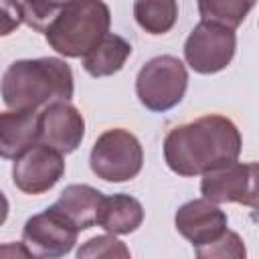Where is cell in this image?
<instances>
[{
    "label": "cell",
    "instance_id": "obj_1",
    "mask_svg": "<svg viewBox=\"0 0 259 259\" xmlns=\"http://www.w3.org/2000/svg\"><path fill=\"white\" fill-rule=\"evenodd\" d=\"M241 154V134L225 115H202L168 132L164 140L166 166L178 176H200L235 162Z\"/></svg>",
    "mask_w": 259,
    "mask_h": 259
},
{
    "label": "cell",
    "instance_id": "obj_2",
    "mask_svg": "<svg viewBox=\"0 0 259 259\" xmlns=\"http://www.w3.org/2000/svg\"><path fill=\"white\" fill-rule=\"evenodd\" d=\"M0 95L10 109H38L73 97V71L57 57L14 61L0 83Z\"/></svg>",
    "mask_w": 259,
    "mask_h": 259
},
{
    "label": "cell",
    "instance_id": "obj_3",
    "mask_svg": "<svg viewBox=\"0 0 259 259\" xmlns=\"http://www.w3.org/2000/svg\"><path fill=\"white\" fill-rule=\"evenodd\" d=\"M109 24L111 12L103 0H63L42 34L59 55L79 59L109 32Z\"/></svg>",
    "mask_w": 259,
    "mask_h": 259
},
{
    "label": "cell",
    "instance_id": "obj_4",
    "mask_svg": "<svg viewBox=\"0 0 259 259\" xmlns=\"http://www.w3.org/2000/svg\"><path fill=\"white\" fill-rule=\"evenodd\" d=\"M188 87V73L180 59L160 55L150 59L136 77V95L150 111H168L176 107Z\"/></svg>",
    "mask_w": 259,
    "mask_h": 259
},
{
    "label": "cell",
    "instance_id": "obj_5",
    "mask_svg": "<svg viewBox=\"0 0 259 259\" xmlns=\"http://www.w3.org/2000/svg\"><path fill=\"white\" fill-rule=\"evenodd\" d=\"M144 150L140 140L121 127L103 132L89 154L93 174L105 182H125L140 174Z\"/></svg>",
    "mask_w": 259,
    "mask_h": 259
},
{
    "label": "cell",
    "instance_id": "obj_6",
    "mask_svg": "<svg viewBox=\"0 0 259 259\" xmlns=\"http://www.w3.org/2000/svg\"><path fill=\"white\" fill-rule=\"evenodd\" d=\"M235 28L200 20L184 42V59L192 71L200 75H212L229 67L235 57Z\"/></svg>",
    "mask_w": 259,
    "mask_h": 259
},
{
    "label": "cell",
    "instance_id": "obj_7",
    "mask_svg": "<svg viewBox=\"0 0 259 259\" xmlns=\"http://www.w3.org/2000/svg\"><path fill=\"white\" fill-rule=\"evenodd\" d=\"M77 229L55 206L32 214L22 229V245L30 257H63L77 243Z\"/></svg>",
    "mask_w": 259,
    "mask_h": 259
},
{
    "label": "cell",
    "instance_id": "obj_8",
    "mask_svg": "<svg viewBox=\"0 0 259 259\" xmlns=\"http://www.w3.org/2000/svg\"><path fill=\"white\" fill-rule=\"evenodd\" d=\"M200 192L214 204L239 202L249 208L257 206V164L255 162H231L227 166L208 170L202 174Z\"/></svg>",
    "mask_w": 259,
    "mask_h": 259
},
{
    "label": "cell",
    "instance_id": "obj_9",
    "mask_svg": "<svg viewBox=\"0 0 259 259\" xmlns=\"http://www.w3.org/2000/svg\"><path fill=\"white\" fill-rule=\"evenodd\" d=\"M65 174L63 154L47 144H34L12 166V182L24 194H42L51 190Z\"/></svg>",
    "mask_w": 259,
    "mask_h": 259
},
{
    "label": "cell",
    "instance_id": "obj_10",
    "mask_svg": "<svg viewBox=\"0 0 259 259\" xmlns=\"http://www.w3.org/2000/svg\"><path fill=\"white\" fill-rule=\"evenodd\" d=\"M83 134L85 119L69 101H53L38 113V140L61 154L75 152Z\"/></svg>",
    "mask_w": 259,
    "mask_h": 259
},
{
    "label": "cell",
    "instance_id": "obj_11",
    "mask_svg": "<svg viewBox=\"0 0 259 259\" xmlns=\"http://www.w3.org/2000/svg\"><path fill=\"white\" fill-rule=\"evenodd\" d=\"M176 231L192 243L194 249L210 245L227 231V214L206 198H194L182 204L174 217Z\"/></svg>",
    "mask_w": 259,
    "mask_h": 259
},
{
    "label": "cell",
    "instance_id": "obj_12",
    "mask_svg": "<svg viewBox=\"0 0 259 259\" xmlns=\"http://www.w3.org/2000/svg\"><path fill=\"white\" fill-rule=\"evenodd\" d=\"M38 142V113L34 109L0 111V158L16 160Z\"/></svg>",
    "mask_w": 259,
    "mask_h": 259
},
{
    "label": "cell",
    "instance_id": "obj_13",
    "mask_svg": "<svg viewBox=\"0 0 259 259\" xmlns=\"http://www.w3.org/2000/svg\"><path fill=\"white\" fill-rule=\"evenodd\" d=\"M144 221V206L138 198L130 194H113L103 196L95 225L105 229L111 235H130Z\"/></svg>",
    "mask_w": 259,
    "mask_h": 259
},
{
    "label": "cell",
    "instance_id": "obj_14",
    "mask_svg": "<svg viewBox=\"0 0 259 259\" xmlns=\"http://www.w3.org/2000/svg\"><path fill=\"white\" fill-rule=\"evenodd\" d=\"M101 198L103 194L89 184H69L53 206L63 212L77 231H85L95 225Z\"/></svg>",
    "mask_w": 259,
    "mask_h": 259
},
{
    "label": "cell",
    "instance_id": "obj_15",
    "mask_svg": "<svg viewBox=\"0 0 259 259\" xmlns=\"http://www.w3.org/2000/svg\"><path fill=\"white\" fill-rule=\"evenodd\" d=\"M130 55L132 45L123 36L107 32L87 55H83V69L91 77H109L125 65Z\"/></svg>",
    "mask_w": 259,
    "mask_h": 259
},
{
    "label": "cell",
    "instance_id": "obj_16",
    "mask_svg": "<svg viewBox=\"0 0 259 259\" xmlns=\"http://www.w3.org/2000/svg\"><path fill=\"white\" fill-rule=\"evenodd\" d=\"M136 22L150 34H166L178 18L176 0H134Z\"/></svg>",
    "mask_w": 259,
    "mask_h": 259
},
{
    "label": "cell",
    "instance_id": "obj_17",
    "mask_svg": "<svg viewBox=\"0 0 259 259\" xmlns=\"http://www.w3.org/2000/svg\"><path fill=\"white\" fill-rule=\"evenodd\" d=\"M255 0H198V12L202 20L217 22L229 28H237L243 24Z\"/></svg>",
    "mask_w": 259,
    "mask_h": 259
},
{
    "label": "cell",
    "instance_id": "obj_18",
    "mask_svg": "<svg viewBox=\"0 0 259 259\" xmlns=\"http://www.w3.org/2000/svg\"><path fill=\"white\" fill-rule=\"evenodd\" d=\"M77 257H130V249L111 235H99L89 239L77 251Z\"/></svg>",
    "mask_w": 259,
    "mask_h": 259
},
{
    "label": "cell",
    "instance_id": "obj_19",
    "mask_svg": "<svg viewBox=\"0 0 259 259\" xmlns=\"http://www.w3.org/2000/svg\"><path fill=\"white\" fill-rule=\"evenodd\" d=\"M194 251L198 257H245V245L241 237L229 229L210 245L198 247Z\"/></svg>",
    "mask_w": 259,
    "mask_h": 259
},
{
    "label": "cell",
    "instance_id": "obj_20",
    "mask_svg": "<svg viewBox=\"0 0 259 259\" xmlns=\"http://www.w3.org/2000/svg\"><path fill=\"white\" fill-rule=\"evenodd\" d=\"M22 24L20 0H0V36L12 34Z\"/></svg>",
    "mask_w": 259,
    "mask_h": 259
},
{
    "label": "cell",
    "instance_id": "obj_21",
    "mask_svg": "<svg viewBox=\"0 0 259 259\" xmlns=\"http://www.w3.org/2000/svg\"><path fill=\"white\" fill-rule=\"evenodd\" d=\"M8 210H10V206H8V198H6L4 192L0 190V227L4 225V221H6V217H8Z\"/></svg>",
    "mask_w": 259,
    "mask_h": 259
}]
</instances>
